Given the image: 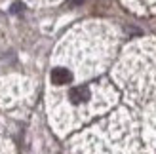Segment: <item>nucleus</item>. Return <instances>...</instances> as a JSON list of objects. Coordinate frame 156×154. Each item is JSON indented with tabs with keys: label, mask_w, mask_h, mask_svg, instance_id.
<instances>
[{
	"label": "nucleus",
	"mask_w": 156,
	"mask_h": 154,
	"mask_svg": "<svg viewBox=\"0 0 156 154\" xmlns=\"http://www.w3.org/2000/svg\"><path fill=\"white\" fill-rule=\"evenodd\" d=\"M91 99V89L88 86H76L69 91V101H71L74 107H80L86 105Z\"/></svg>",
	"instance_id": "nucleus-1"
},
{
	"label": "nucleus",
	"mask_w": 156,
	"mask_h": 154,
	"mask_svg": "<svg viewBox=\"0 0 156 154\" xmlns=\"http://www.w3.org/2000/svg\"><path fill=\"white\" fill-rule=\"evenodd\" d=\"M73 80V72L69 68H63V67H55L51 71V82L55 86H63V84H69Z\"/></svg>",
	"instance_id": "nucleus-2"
},
{
	"label": "nucleus",
	"mask_w": 156,
	"mask_h": 154,
	"mask_svg": "<svg viewBox=\"0 0 156 154\" xmlns=\"http://www.w3.org/2000/svg\"><path fill=\"white\" fill-rule=\"evenodd\" d=\"M82 0H71V4H80Z\"/></svg>",
	"instance_id": "nucleus-3"
}]
</instances>
